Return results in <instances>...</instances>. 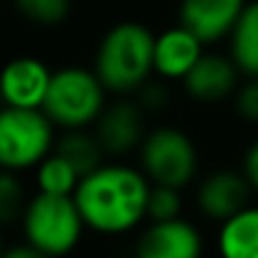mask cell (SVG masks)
I'll return each mask as SVG.
<instances>
[{"instance_id":"cell-3","label":"cell","mask_w":258,"mask_h":258,"mask_svg":"<svg viewBox=\"0 0 258 258\" xmlns=\"http://www.w3.org/2000/svg\"><path fill=\"white\" fill-rule=\"evenodd\" d=\"M43 114L53 121V126L66 129H86L99 121L106 109V86L99 81L94 69L66 66L53 71L51 86L43 101Z\"/></svg>"},{"instance_id":"cell-21","label":"cell","mask_w":258,"mask_h":258,"mask_svg":"<svg viewBox=\"0 0 258 258\" xmlns=\"http://www.w3.org/2000/svg\"><path fill=\"white\" fill-rule=\"evenodd\" d=\"M235 111L250 121L258 124V79H248L243 86L235 91Z\"/></svg>"},{"instance_id":"cell-11","label":"cell","mask_w":258,"mask_h":258,"mask_svg":"<svg viewBox=\"0 0 258 258\" xmlns=\"http://www.w3.org/2000/svg\"><path fill=\"white\" fill-rule=\"evenodd\" d=\"M96 140L106 155H126L137 150L145 140L142 106L135 101H116L106 106L96 121Z\"/></svg>"},{"instance_id":"cell-23","label":"cell","mask_w":258,"mask_h":258,"mask_svg":"<svg viewBox=\"0 0 258 258\" xmlns=\"http://www.w3.org/2000/svg\"><path fill=\"white\" fill-rule=\"evenodd\" d=\"M3 258H51V255L43 253V250H38V248H33V245H28V243H23V245L8 248L3 253Z\"/></svg>"},{"instance_id":"cell-10","label":"cell","mask_w":258,"mask_h":258,"mask_svg":"<svg viewBox=\"0 0 258 258\" xmlns=\"http://www.w3.org/2000/svg\"><path fill=\"white\" fill-rule=\"evenodd\" d=\"M250 182L243 172L220 170L208 175L198 187V208L210 220H228L250 205Z\"/></svg>"},{"instance_id":"cell-2","label":"cell","mask_w":258,"mask_h":258,"mask_svg":"<svg viewBox=\"0 0 258 258\" xmlns=\"http://www.w3.org/2000/svg\"><path fill=\"white\" fill-rule=\"evenodd\" d=\"M155 33L137 23L124 21L111 26L94 58V74L111 94H135L155 74Z\"/></svg>"},{"instance_id":"cell-4","label":"cell","mask_w":258,"mask_h":258,"mask_svg":"<svg viewBox=\"0 0 258 258\" xmlns=\"http://www.w3.org/2000/svg\"><path fill=\"white\" fill-rule=\"evenodd\" d=\"M21 223L26 243L48 253L51 258L71 253L86 230L74 195H33Z\"/></svg>"},{"instance_id":"cell-19","label":"cell","mask_w":258,"mask_h":258,"mask_svg":"<svg viewBox=\"0 0 258 258\" xmlns=\"http://www.w3.org/2000/svg\"><path fill=\"white\" fill-rule=\"evenodd\" d=\"M26 205H28V200H26L18 175L0 170V225L21 220L26 213Z\"/></svg>"},{"instance_id":"cell-6","label":"cell","mask_w":258,"mask_h":258,"mask_svg":"<svg viewBox=\"0 0 258 258\" xmlns=\"http://www.w3.org/2000/svg\"><path fill=\"white\" fill-rule=\"evenodd\" d=\"M140 165L152 185L182 190L198 175V150L182 129L160 126L145 135L140 145Z\"/></svg>"},{"instance_id":"cell-16","label":"cell","mask_w":258,"mask_h":258,"mask_svg":"<svg viewBox=\"0 0 258 258\" xmlns=\"http://www.w3.org/2000/svg\"><path fill=\"white\" fill-rule=\"evenodd\" d=\"M53 152H58L66 162H71L81 177L101 167L104 165L101 157L106 155L96 135H89L86 129H66L63 137L56 142Z\"/></svg>"},{"instance_id":"cell-8","label":"cell","mask_w":258,"mask_h":258,"mask_svg":"<svg viewBox=\"0 0 258 258\" xmlns=\"http://www.w3.org/2000/svg\"><path fill=\"white\" fill-rule=\"evenodd\" d=\"M135 258H203V235L185 218L150 223L137 240Z\"/></svg>"},{"instance_id":"cell-20","label":"cell","mask_w":258,"mask_h":258,"mask_svg":"<svg viewBox=\"0 0 258 258\" xmlns=\"http://www.w3.org/2000/svg\"><path fill=\"white\" fill-rule=\"evenodd\" d=\"M182 213V195L177 187L167 185H152L150 198H147V220L152 223H165L175 220Z\"/></svg>"},{"instance_id":"cell-7","label":"cell","mask_w":258,"mask_h":258,"mask_svg":"<svg viewBox=\"0 0 258 258\" xmlns=\"http://www.w3.org/2000/svg\"><path fill=\"white\" fill-rule=\"evenodd\" d=\"M53 71L36 56H18L0 71V99L3 106L41 109L51 86Z\"/></svg>"},{"instance_id":"cell-5","label":"cell","mask_w":258,"mask_h":258,"mask_svg":"<svg viewBox=\"0 0 258 258\" xmlns=\"http://www.w3.org/2000/svg\"><path fill=\"white\" fill-rule=\"evenodd\" d=\"M53 121L43 109H0V170L23 172L38 167L56 147Z\"/></svg>"},{"instance_id":"cell-17","label":"cell","mask_w":258,"mask_h":258,"mask_svg":"<svg viewBox=\"0 0 258 258\" xmlns=\"http://www.w3.org/2000/svg\"><path fill=\"white\" fill-rule=\"evenodd\" d=\"M36 182H38V192H46V195H74L79 182H81V175L58 152H51L36 167Z\"/></svg>"},{"instance_id":"cell-9","label":"cell","mask_w":258,"mask_h":258,"mask_svg":"<svg viewBox=\"0 0 258 258\" xmlns=\"http://www.w3.org/2000/svg\"><path fill=\"white\" fill-rule=\"evenodd\" d=\"M248 0H182L180 26L195 33L203 46L228 38Z\"/></svg>"},{"instance_id":"cell-24","label":"cell","mask_w":258,"mask_h":258,"mask_svg":"<svg viewBox=\"0 0 258 258\" xmlns=\"http://www.w3.org/2000/svg\"><path fill=\"white\" fill-rule=\"evenodd\" d=\"M3 253H6V248H3V235H0V258H3Z\"/></svg>"},{"instance_id":"cell-18","label":"cell","mask_w":258,"mask_h":258,"mask_svg":"<svg viewBox=\"0 0 258 258\" xmlns=\"http://www.w3.org/2000/svg\"><path fill=\"white\" fill-rule=\"evenodd\" d=\"M18 13L43 28L61 26L71 13V0H16Z\"/></svg>"},{"instance_id":"cell-22","label":"cell","mask_w":258,"mask_h":258,"mask_svg":"<svg viewBox=\"0 0 258 258\" xmlns=\"http://www.w3.org/2000/svg\"><path fill=\"white\" fill-rule=\"evenodd\" d=\"M243 175L245 180L250 182L253 190H258V140L248 147L245 152V160H243Z\"/></svg>"},{"instance_id":"cell-1","label":"cell","mask_w":258,"mask_h":258,"mask_svg":"<svg viewBox=\"0 0 258 258\" xmlns=\"http://www.w3.org/2000/svg\"><path fill=\"white\" fill-rule=\"evenodd\" d=\"M150 187L152 182L137 167L101 165L81 177L74 200L89 230L121 235L147 220Z\"/></svg>"},{"instance_id":"cell-13","label":"cell","mask_w":258,"mask_h":258,"mask_svg":"<svg viewBox=\"0 0 258 258\" xmlns=\"http://www.w3.org/2000/svg\"><path fill=\"white\" fill-rule=\"evenodd\" d=\"M203 48H205L203 41L195 33H190L185 26L162 31L155 38V74L170 81L185 79L205 53Z\"/></svg>"},{"instance_id":"cell-12","label":"cell","mask_w":258,"mask_h":258,"mask_svg":"<svg viewBox=\"0 0 258 258\" xmlns=\"http://www.w3.org/2000/svg\"><path fill=\"white\" fill-rule=\"evenodd\" d=\"M238 76H240V71L230 56L203 53L200 61L192 66V71L182 81H185L187 94L195 101L213 104V101L228 99L230 94L238 91Z\"/></svg>"},{"instance_id":"cell-14","label":"cell","mask_w":258,"mask_h":258,"mask_svg":"<svg viewBox=\"0 0 258 258\" xmlns=\"http://www.w3.org/2000/svg\"><path fill=\"white\" fill-rule=\"evenodd\" d=\"M220 258H258V205H248L220 223Z\"/></svg>"},{"instance_id":"cell-15","label":"cell","mask_w":258,"mask_h":258,"mask_svg":"<svg viewBox=\"0 0 258 258\" xmlns=\"http://www.w3.org/2000/svg\"><path fill=\"white\" fill-rule=\"evenodd\" d=\"M228 38L230 58L238 66V71L248 79H258V0L245 3Z\"/></svg>"}]
</instances>
